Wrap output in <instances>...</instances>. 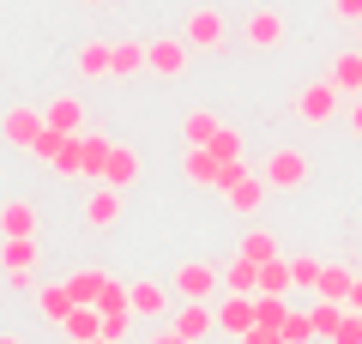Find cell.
<instances>
[{
  "label": "cell",
  "instance_id": "45",
  "mask_svg": "<svg viewBox=\"0 0 362 344\" xmlns=\"http://www.w3.org/2000/svg\"><path fill=\"white\" fill-rule=\"evenodd\" d=\"M356 314H362V308H356Z\"/></svg>",
  "mask_w": 362,
  "mask_h": 344
},
{
  "label": "cell",
  "instance_id": "23",
  "mask_svg": "<svg viewBox=\"0 0 362 344\" xmlns=\"http://www.w3.org/2000/svg\"><path fill=\"white\" fill-rule=\"evenodd\" d=\"M350 284H356V272H344V266H320V284H314V296L344 308V302H350Z\"/></svg>",
  "mask_w": 362,
  "mask_h": 344
},
{
  "label": "cell",
  "instance_id": "6",
  "mask_svg": "<svg viewBox=\"0 0 362 344\" xmlns=\"http://www.w3.org/2000/svg\"><path fill=\"white\" fill-rule=\"evenodd\" d=\"M169 290L181 296V302H206L211 290H218V266H206V260H181L175 266V284Z\"/></svg>",
  "mask_w": 362,
  "mask_h": 344
},
{
  "label": "cell",
  "instance_id": "19",
  "mask_svg": "<svg viewBox=\"0 0 362 344\" xmlns=\"http://www.w3.org/2000/svg\"><path fill=\"white\" fill-rule=\"evenodd\" d=\"M109 73L115 79H139L145 73V42H109Z\"/></svg>",
  "mask_w": 362,
  "mask_h": 344
},
{
  "label": "cell",
  "instance_id": "30",
  "mask_svg": "<svg viewBox=\"0 0 362 344\" xmlns=\"http://www.w3.org/2000/svg\"><path fill=\"white\" fill-rule=\"evenodd\" d=\"M278 338H284V344H314V338H320V332H314V314H296V308H290L284 326H278Z\"/></svg>",
  "mask_w": 362,
  "mask_h": 344
},
{
  "label": "cell",
  "instance_id": "13",
  "mask_svg": "<svg viewBox=\"0 0 362 344\" xmlns=\"http://www.w3.org/2000/svg\"><path fill=\"white\" fill-rule=\"evenodd\" d=\"M169 326H175L187 344H199V338H211V332H218V314H211L206 302H181V314L169 320Z\"/></svg>",
  "mask_w": 362,
  "mask_h": 344
},
{
  "label": "cell",
  "instance_id": "43",
  "mask_svg": "<svg viewBox=\"0 0 362 344\" xmlns=\"http://www.w3.org/2000/svg\"><path fill=\"white\" fill-rule=\"evenodd\" d=\"M78 6H109V0H78Z\"/></svg>",
  "mask_w": 362,
  "mask_h": 344
},
{
  "label": "cell",
  "instance_id": "12",
  "mask_svg": "<svg viewBox=\"0 0 362 344\" xmlns=\"http://www.w3.org/2000/svg\"><path fill=\"white\" fill-rule=\"evenodd\" d=\"M242 42H247V49H259V55L278 49V42H284V18L272 13V6H266V13H254V18L242 25Z\"/></svg>",
  "mask_w": 362,
  "mask_h": 344
},
{
  "label": "cell",
  "instance_id": "21",
  "mask_svg": "<svg viewBox=\"0 0 362 344\" xmlns=\"http://www.w3.org/2000/svg\"><path fill=\"white\" fill-rule=\"evenodd\" d=\"M66 344H85V338H103V308H73V314L61 320Z\"/></svg>",
  "mask_w": 362,
  "mask_h": 344
},
{
  "label": "cell",
  "instance_id": "41",
  "mask_svg": "<svg viewBox=\"0 0 362 344\" xmlns=\"http://www.w3.org/2000/svg\"><path fill=\"white\" fill-rule=\"evenodd\" d=\"M350 308H362V278H356V284H350Z\"/></svg>",
  "mask_w": 362,
  "mask_h": 344
},
{
  "label": "cell",
  "instance_id": "35",
  "mask_svg": "<svg viewBox=\"0 0 362 344\" xmlns=\"http://www.w3.org/2000/svg\"><path fill=\"white\" fill-rule=\"evenodd\" d=\"M326 344H362V314H356V308H344V320H338V332Z\"/></svg>",
  "mask_w": 362,
  "mask_h": 344
},
{
  "label": "cell",
  "instance_id": "22",
  "mask_svg": "<svg viewBox=\"0 0 362 344\" xmlns=\"http://www.w3.org/2000/svg\"><path fill=\"white\" fill-rule=\"evenodd\" d=\"M49 127H61V133H85V103L78 97H49Z\"/></svg>",
  "mask_w": 362,
  "mask_h": 344
},
{
  "label": "cell",
  "instance_id": "15",
  "mask_svg": "<svg viewBox=\"0 0 362 344\" xmlns=\"http://www.w3.org/2000/svg\"><path fill=\"white\" fill-rule=\"evenodd\" d=\"M85 224L90 229H115L121 224V188H97L85 200Z\"/></svg>",
  "mask_w": 362,
  "mask_h": 344
},
{
  "label": "cell",
  "instance_id": "5",
  "mask_svg": "<svg viewBox=\"0 0 362 344\" xmlns=\"http://www.w3.org/2000/svg\"><path fill=\"white\" fill-rule=\"evenodd\" d=\"M302 181H308V157H302L296 145H284V151L266 157V188L272 193H290V188H302Z\"/></svg>",
  "mask_w": 362,
  "mask_h": 344
},
{
  "label": "cell",
  "instance_id": "1",
  "mask_svg": "<svg viewBox=\"0 0 362 344\" xmlns=\"http://www.w3.org/2000/svg\"><path fill=\"white\" fill-rule=\"evenodd\" d=\"M181 37H187V49H194V55H218L223 37H230V25H223L218 6H194V13L181 18Z\"/></svg>",
  "mask_w": 362,
  "mask_h": 344
},
{
  "label": "cell",
  "instance_id": "24",
  "mask_svg": "<svg viewBox=\"0 0 362 344\" xmlns=\"http://www.w3.org/2000/svg\"><path fill=\"white\" fill-rule=\"evenodd\" d=\"M73 308H78V302H73V290H66V284H49V290H37V314L49 320V326H61Z\"/></svg>",
  "mask_w": 362,
  "mask_h": 344
},
{
  "label": "cell",
  "instance_id": "8",
  "mask_svg": "<svg viewBox=\"0 0 362 344\" xmlns=\"http://www.w3.org/2000/svg\"><path fill=\"white\" fill-rule=\"evenodd\" d=\"M61 284L73 290V302H78V308H97V302H103V290H109L115 278H109L103 266H78V272H66Z\"/></svg>",
  "mask_w": 362,
  "mask_h": 344
},
{
  "label": "cell",
  "instance_id": "18",
  "mask_svg": "<svg viewBox=\"0 0 362 344\" xmlns=\"http://www.w3.org/2000/svg\"><path fill=\"white\" fill-rule=\"evenodd\" d=\"M218 332H230V338L254 332V296H230V302L218 308Z\"/></svg>",
  "mask_w": 362,
  "mask_h": 344
},
{
  "label": "cell",
  "instance_id": "36",
  "mask_svg": "<svg viewBox=\"0 0 362 344\" xmlns=\"http://www.w3.org/2000/svg\"><path fill=\"white\" fill-rule=\"evenodd\" d=\"M49 169H54V176H78V133L61 145V151H54V164H49Z\"/></svg>",
  "mask_w": 362,
  "mask_h": 344
},
{
  "label": "cell",
  "instance_id": "44",
  "mask_svg": "<svg viewBox=\"0 0 362 344\" xmlns=\"http://www.w3.org/2000/svg\"><path fill=\"white\" fill-rule=\"evenodd\" d=\"M85 344H115V338H85Z\"/></svg>",
  "mask_w": 362,
  "mask_h": 344
},
{
  "label": "cell",
  "instance_id": "42",
  "mask_svg": "<svg viewBox=\"0 0 362 344\" xmlns=\"http://www.w3.org/2000/svg\"><path fill=\"white\" fill-rule=\"evenodd\" d=\"M0 344H25V338H18V332H0Z\"/></svg>",
  "mask_w": 362,
  "mask_h": 344
},
{
  "label": "cell",
  "instance_id": "7",
  "mask_svg": "<svg viewBox=\"0 0 362 344\" xmlns=\"http://www.w3.org/2000/svg\"><path fill=\"white\" fill-rule=\"evenodd\" d=\"M181 176L194 181V188H223V164H218L211 145H187L181 151Z\"/></svg>",
  "mask_w": 362,
  "mask_h": 344
},
{
  "label": "cell",
  "instance_id": "33",
  "mask_svg": "<svg viewBox=\"0 0 362 344\" xmlns=\"http://www.w3.org/2000/svg\"><path fill=\"white\" fill-rule=\"evenodd\" d=\"M290 284H296V290H314V284H320V260L296 254V260H290Z\"/></svg>",
  "mask_w": 362,
  "mask_h": 344
},
{
  "label": "cell",
  "instance_id": "40",
  "mask_svg": "<svg viewBox=\"0 0 362 344\" xmlns=\"http://www.w3.org/2000/svg\"><path fill=\"white\" fill-rule=\"evenodd\" d=\"M350 133H356V139H362V97L350 103Z\"/></svg>",
  "mask_w": 362,
  "mask_h": 344
},
{
  "label": "cell",
  "instance_id": "20",
  "mask_svg": "<svg viewBox=\"0 0 362 344\" xmlns=\"http://www.w3.org/2000/svg\"><path fill=\"white\" fill-rule=\"evenodd\" d=\"M0 236H37V205L30 200H6L0 205Z\"/></svg>",
  "mask_w": 362,
  "mask_h": 344
},
{
  "label": "cell",
  "instance_id": "9",
  "mask_svg": "<svg viewBox=\"0 0 362 344\" xmlns=\"http://www.w3.org/2000/svg\"><path fill=\"white\" fill-rule=\"evenodd\" d=\"M266 176H235L230 188H223V205H230V212H242V217H254L259 205H266Z\"/></svg>",
  "mask_w": 362,
  "mask_h": 344
},
{
  "label": "cell",
  "instance_id": "37",
  "mask_svg": "<svg viewBox=\"0 0 362 344\" xmlns=\"http://www.w3.org/2000/svg\"><path fill=\"white\" fill-rule=\"evenodd\" d=\"M242 344H284V338H278L272 326H254V332H242Z\"/></svg>",
  "mask_w": 362,
  "mask_h": 344
},
{
  "label": "cell",
  "instance_id": "4",
  "mask_svg": "<svg viewBox=\"0 0 362 344\" xmlns=\"http://www.w3.org/2000/svg\"><path fill=\"white\" fill-rule=\"evenodd\" d=\"M42 127H49V115H42V109H30V103H18V109H6V115H0V139H6V145H18V151H30V145L42 139Z\"/></svg>",
  "mask_w": 362,
  "mask_h": 344
},
{
  "label": "cell",
  "instance_id": "14",
  "mask_svg": "<svg viewBox=\"0 0 362 344\" xmlns=\"http://www.w3.org/2000/svg\"><path fill=\"white\" fill-rule=\"evenodd\" d=\"M133 181H139V151H133V145H115L109 164H103V188H121V193H127Z\"/></svg>",
  "mask_w": 362,
  "mask_h": 344
},
{
  "label": "cell",
  "instance_id": "2",
  "mask_svg": "<svg viewBox=\"0 0 362 344\" xmlns=\"http://www.w3.org/2000/svg\"><path fill=\"white\" fill-rule=\"evenodd\" d=\"M338 103H344V91H338L332 79H314V85L296 91V115L308 121V127H326V121L338 115Z\"/></svg>",
  "mask_w": 362,
  "mask_h": 344
},
{
  "label": "cell",
  "instance_id": "27",
  "mask_svg": "<svg viewBox=\"0 0 362 344\" xmlns=\"http://www.w3.org/2000/svg\"><path fill=\"white\" fill-rule=\"evenodd\" d=\"M211 133H218V121H211L206 109H187V115H181V139H187V145H211Z\"/></svg>",
  "mask_w": 362,
  "mask_h": 344
},
{
  "label": "cell",
  "instance_id": "32",
  "mask_svg": "<svg viewBox=\"0 0 362 344\" xmlns=\"http://www.w3.org/2000/svg\"><path fill=\"white\" fill-rule=\"evenodd\" d=\"M211 151H218V164H242V133L218 127V133H211Z\"/></svg>",
  "mask_w": 362,
  "mask_h": 344
},
{
  "label": "cell",
  "instance_id": "39",
  "mask_svg": "<svg viewBox=\"0 0 362 344\" xmlns=\"http://www.w3.org/2000/svg\"><path fill=\"white\" fill-rule=\"evenodd\" d=\"M332 13L338 18H362V0H332Z\"/></svg>",
  "mask_w": 362,
  "mask_h": 344
},
{
  "label": "cell",
  "instance_id": "28",
  "mask_svg": "<svg viewBox=\"0 0 362 344\" xmlns=\"http://www.w3.org/2000/svg\"><path fill=\"white\" fill-rule=\"evenodd\" d=\"M242 254L254 260V266H266V260H278V236H272V229H247V236H242Z\"/></svg>",
  "mask_w": 362,
  "mask_h": 344
},
{
  "label": "cell",
  "instance_id": "11",
  "mask_svg": "<svg viewBox=\"0 0 362 344\" xmlns=\"http://www.w3.org/2000/svg\"><path fill=\"white\" fill-rule=\"evenodd\" d=\"M127 302H133V314H139V320H163V314H169V290H163L157 278L127 284Z\"/></svg>",
  "mask_w": 362,
  "mask_h": 344
},
{
  "label": "cell",
  "instance_id": "17",
  "mask_svg": "<svg viewBox=\"0 0 362 344\" xmlns=\"http://www.w3.org/2000/svg\"><path fill=\"white\" fill-rule=\"evenodd\" d=\"M326 79H332L344 97H362V55L356 49H344V55H332V67H326Z\"/></svg>",
  "mask_w": 362,
  "mask_h": 344
},
{
  "label": "cell",
  "instance_id": "34",
  "mask_svg": "<svg viewBox=\"0 0 362 344\" xmlns=\"http://www.w3.org/2000/svg\"><path fill=\"white\" fill-rule=\"evenodd\" d=\"M133 320H139V314H133V308H115V314H103V338H127V332H133Z\"/></svg>",
  "mask_w": 362,
  "mask_h": 344
},
{
  "label": "cell",
  "instance_id": "3",
  "mask_svg": "<svg viewBox=\"0 0 362 344\" xmlns=\"http://www.w3.org/2000/svg\"><path fill=\"white\" fill-rule=\"evenodd\" d=\"M187 61H194L187 37H151V42H145V67H151L157 79H181V73H187Z\"/></svg>",
  "mask_w": 362,
  "mask_h": 344
},
{
  "label": "cell",
  "instance_id": "26",
  "mask_svg": "<svg viewBox=\"0 0 362 344\" xmlns=\"http://www.w3.org/2000/svg\"><path fill=\"white\" fill-rule=\"evenodd\" d=\"M78 73L85 79H115L109 73V42H78Z\"/></svg>",
  "mask_w": 362,
  "mask_h": 344
},
{
  "label": "cell",
  "instance_id": "29",
  "mask_svg": "<svg viewBox=\"0 0 362 344\" xmlns=\"http://www.w3.org/2000/svg\"><path fill=\"white\" fill-rule=\"evenodd\" d=\"M284 290H290V260L278 254V260L259 266V296H284Z\"/></svg>",
  "mask_w": 362,
  "mask_h": 344
},
{
  "label": "cell",
  "instance_id": "10",
  "mask_svg": "<svg viewBox=\"0 0 362 344\" xmlns=\"http://www.w3.org/2000/svg\"><path fill=\"white\" fill-rule=\"evenodd\" d=\"M42 242L37 236H0V272H37Z\"/></svg>",
  "mask_w": 362,
  "mask_h": 344
},
{
  "label": "cell",
  "instance_id": "25",
  "mask_svg": "<svg viewBox=\"0 0 362 344\" xmlns=\"http://www.w3.org/2000/svg\"><path fill=\"white\" fill-rule=\"evenodd\" d=\"M223 284H230V296H259V266L247 254H235L230 266H223Z\"/></svg>",
  "mask_w": 362,
  "mask_h": 344
},
{
  "label": "cell",
  "instance_id": "16",
  "mask_svg": "<svg viewBox=\"0 0 362 344\" xmlns=\"http://www.w3.org/2000/svg\"><path fill=\"white\" fill-rule=\"evenodd\" d=\"M109 151H115V139H103V133H78V176H97V181H103Z\"/></svg>",
  "mask_w": 362,
  "mask_h": 344
},
{
  "label": "cell",
  "instance_id": "31",
  "mask_svg": "<svg viewBox=\"0 0 362 344\" xmlns=\"http://www.w3.org/2000/svg\"><path fill=\"white\" fill-rule=\"evenodd\" d=\"M284 314H290L284 296H254V326H272V332H278V326H284Z\"/></svg>",
  "mask_w": 362,
  "mask_h": 344
},
{
  "label": "cell",
  "instance_id": "38",
  "mask_svg": "<svg viewBox=\"0 0 362 344\" xmlns=\"http://www.w3.org/2000/svg\"><path fill=\"white\" fill-rule=\"evenodd\" d=\"M145 344H187V338H181L175 326H157V332H151V338H145Z\"/></svg>",
  "mask_w": 362,
  "mask_h": 344
}]
</instances>
